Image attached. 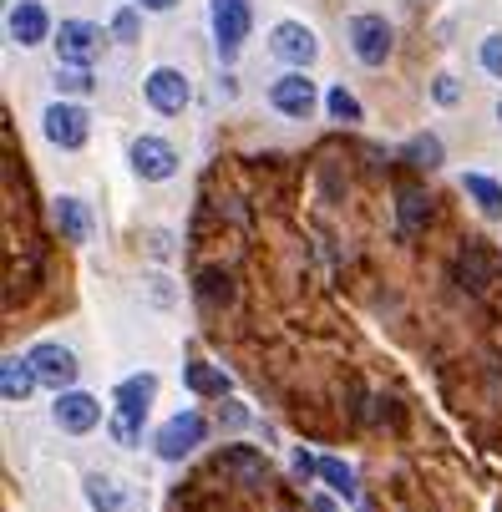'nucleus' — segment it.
<instances>
[{
	"instance_id": "9",
	"label": "nucleus",
	"mask_w": 502,
	"mask_h": 512,
	"mask_svg": "<svg viewBox=\"0 0 502 512\" xmlns=\"http://www.w3.org/2000/svg\"><path fill=\"white\" fill-rule=\"evenodd\" d=\"M51 421H56L66 436H87V431H97V426L107 421V411H102V401L87 396V391H56Z\"/></svg>"
},
{
	"instance_id": "10",
	"label": "nucleus",
	"mask_w": 502,
	"mask_h": 512,
	"mask_svg": "<svg viewBox=\"0 0 502 512\" xmlns=\"http://www.w3.org/2000/svg\"><path fill=\"white\" fill-rule=\"evenodd\" d=\"M132 173L142 183H168L178 173V153H173V142L168 137H153V132H142L132 142Z\"/></svg>"
},
{
	"instance_id": "4",
	"label": "nucleus",
	"mask_w": 502,
	"mask_h": 512,
	"mask_svg": "<svg viewBox=\"0 0 502 512\" xmlns=\"http://www.w3.org/2000/svg\"><path fill=\"white\" fill-rule=\"evenodd\" d=\"M203 442H208V416H203V411H178V416H168V421L158 426V436H153V447H158L163 462H183V457H193Z\"/></svg>"
},
{
	"instance_id": "33",
	"label": "nucleus",
	"mask_w": 502,
	"mask_h": 512,
	"mask_svg": "<svg viewBox=\"0 0 502 512\" xmlns=\"http://www.w3.org/2000/svg\"><path fill=\"white\" fill-rule=\"evenodd\" d=\"M310 512H335V502L330 497H310Z\"/></svg>"
},
{
	"instance_id": "8",
	"label": "nucleus",
	"mask_w": 502,
	"mask_h": 512,
	"mask_svg": "<svg viewBox=\"0 0 502 512\" xmlns=\"http://www.w3.org/2000/svg\"><path fill=\"white\" fill-rule=\"evenodd\" d=\"M51 46H56L61 66H92L102 56V26H92V21H61Z\"/></svg>"
},
{
	"instance_id": "27",
	"label": "nucleus",
	"mask_w": 502,
	"mask_h": 512,
	"mask_svg": "<svg viewBox=\"0 0 502 512\" xmlns=\"http://www.w3.org/2000/svg\"><path fill=\"white\" fill-rule=\"evenodd\" d=\"M198 295H203L208 305H219V300H229V274H219V269H208V274L198 279Z\"/></svg>"
},
{
	"instance_id": "31",
	"label": "nucleus",
	"mask_w": 502,
	"mask_h": 512,
	"mask_svg": "<svg viewBox=\"0 0 502 512\" xmlns=\"http://www.w3.org/2000/svg\"><path fill=\"white\" fill-rule=\"evenodd\" d=\"M219 421H229V426H244V421H249V411H244L239 401H229V411H224Z\"/></svg>"
},
{
	"instance_id": "19",
	"label": "nucleus",
	"mask_w": 502,
	"mask_h": 512,
	"mask_svg": "<svg viewBox=\"0 0 502 512\" xmlns=\"http://www.w3.org/2000/svg\"><path fill=\"white\" fill-rule=\"evenodd\" d=\"M396 218H401V234H416L432 224V198H426L421 188H401L396 193Z\"/></svg>"
},
{
	"instance_id": "20",
	"label": "nucleus",
	"mask_w": 502,
	"mask_h": 512,
	"mask_svg": "<svg viewBox=\"0 0 502 512\" xmlns=\"http://www.w3.org/2000/svg\"><path fill=\"white\" fill-rule=\"evenodd\" d=\"M462 193H467L487 218H502V183H497V178H487V173H467V178H462Z\"/></svg>"
},
{
	"instance_id": "28",
	"label": "nucleus",
	"mask_w": 502,
	"mask_h": 512,
	"mask_svg": "<svg viewBox=\"0 0 502 512\" xmlns=\"http://www.w3.org/2000/svg\"><path fill=\"white\" fill-rule=\"evenodd\" d=\"M137 26H142V21H137L132 6H122V11L112 16V36H117V41H137Z\"/></svg>"
},
{
	"instance_id": "5",
	"label": "nucleus",
	"mask_w": 502,
	"mask_h": 512,
	"mask_svg": "<svg viewBox=\"0 0 502 512\" xmlns=\"http://www.w3.org/2000/svg\"><path fill=\"white\" fill-rule=\"evenodd\" d=\"M345 41H350V51H355V61H361V66H386L391 61V46H396V31H391L386 16L361 11V16H350Z\"/></svg>"
},
{
	"instance_id": "14",
	"label": "nucleus",
	"mask_w": 502,
	"mask_h": 512,
	"mask_svg": "<svg viewBox=\"0 0 502 512\" xmlns=\"http://www.w3.org/2000/svg\"><path fill=\"white\" fill-rule=\"evenodd\" d=\"M36 386H41V376H36L31 355H6L0 360V396H6V406H26Z\"/></svg>"
},
{
	"instance_id": "25",
	"label": "nucleus",
	"mask_w": 502,
	"mask_h": 512,
	"mask_svg": "<svg viewBox=\"0 0 502 512\" xmlns=\"http://www.w3.org/2000/svg\"><path fill=\"white\" fill-rule=\"evenodd\" d=\"M325 112H330V122H366V112H361V102H355V92H345V87H330L325 92Z\"/></svg>"
},
{
	"instance_id": "22",
	"label": "nucleus",
	"mask_w": 502,
	"mask_h": 512,
	"mask_svg": "<svg viewBox=\"0 0 502 512\" xmlns=\"http://www.w3.org/2000/svg\"><path fill=\"white\" fill-rule=\"evenodd\" d=\"M411 168H442V137L437 132H416L406 142V153H401Z\"/></svg>"
},
{
	"instance_id": "6",
	"label": "nucleus",
	"mask_w": 502,
	"mask_h": 512,
	"mask_svg": "<svg viewBox=\"0 0 502 512\" xmlns=\"http://www.w3.org/2000/svg\"><path fill=\"white\" fill-rule=\"evenodd\" d=\"M142 97H148V107L158 117H183L188 102H193V87L178 66H153L148 71V82H142Z\"/></svg>"
},
{
	"instance_id": "34",
	"label": "nucleus",
	"mask_w": 502,
	"mask_h": 512,
	"mask_svg": "<svg viewBox=\"0 0 502 512\" xmlns=\"http://www.w3.org/2000/svg\"><path fill=\"white\" fill-rule=\"evenodd\" d=\"M497 122H502V97H497Z\"/></svg>"
},
{
	"instance_id": "13",
	"label": "nucleus",
	"mask_w": 502,
	"mask_h": 512,
	"mask_svg": "<svg viewBox=\"0 0 502 512\" xmlns=\"http://www.w3.org/2000/svg\"><path fill=\"white\" fill-rule=\"evenodd\" d=\"M6 31H11L16 46H41L51 36V16H46L41 0H16L11 16H6Z\"/></svg>"
},
{
	"instance_id": "18",
	"label": "nucleus",
	"mask_w": 502,
	"mask_h": 512,
	"mask_svg": "<svg viewBox=\"0 0 502 512\" xmlns=\"http://www.w3.org/2000/svg\"><path fill=\"white\" fill-rule=\"evenodd\" d=\"M87 502H92L97 512H132L127 487H122L117 477H102V472H92V477H87Z\"/></svg>"
},
{
	"instance_id": "32",
	"label": "nucleus",
	"mask_w": 502,
	"mask_h": 512,
	"mask_svg": "<svg viewBox=\"0 0 502 512\" xmlns=\"http://www.w3.org/2000/svg\"><path fill=\"white\" fill-rule=\"evenodd\" d=\"M137 6H142V11H158V16H163V11H173V6H178V0H137Z\"/></svg>"
},
{
	"instance_id": "2",
	"label": "nucleus",
	"mask_w": 502,
	"mask_h": 512,
	"mask_svg": "<svg viewBox=\"0 0 502 512\" xmlns=\"http://www.w3.org/2000/svg\"><path fill=\"white\" fill-rule=\"evenodd\" d=\"M41 132H46L51 148L77 153V148H87V137H92V112L61 97V102H51V107L41 112Z\"/></svg>"
},
{
	"instance_id": "1",
	"label": "nucleus",
	"mask_w": 502,
	"mask_h": 512,
	"mask_svg": "<svg viewBox=\"0 0 502 512\" xmlns=\"http://www.w3.org/2000/svg\"><path fill=\"white\" fill-rule=\"evenodd\" d=\"M153 401H158V376H153V371L117 381V391H112V416H107V436H112L117 447H137V442H142V421H148Z\"/></svg>"
},
{
	"instance_id": "30",
	"label": "nucleus",
	"mask_w": 502,
	"mask_h": 512,
	"mask_svg": "<svg viewBox=\"0 0 502 512\" xmlns=\"http://www.w3.org/2000/svg\"><path fill=\"white\" fill-rule=\"evenodd\" d=\"M295 477H320V457H310V452H295Z\"/></svg>"
},
{
	"instance_id": "3",
	"label": "nucleus",
	"mask_w": 502,
	"mask_h": 512,
	"mask_svg": "<svg viewBox=\"0 0 502 512\" xmlns=\"http://www.w3.org/2000/svg\"><path fill=\"white\" fill-rule=\"evenodd\" d=\"M208 21H213V46H219V56L234 61L244 51L249 31H254V0H213Z\"/></svg>"
},
{
	"instance_id": "12",
	"label": "nucleus",
	"mask_w": 502,
	"mask_h": 512,
	"mask_svg": "<svg viewBox=\"0 0 502 512\" xmlns=\"http://www.w3.org/2000/svg\"><path fill=\"white\" fill-rule=\"evenodd\" d=\"M269 51H274L279 61H290V66H310V61L320 56V41H315V31H310L305 21H279V26L269 31Z\"/></svg>"
},
{
	"instance_id": "21",
	"label": "nucleus",
	"mask_w": 502,
	"mask_h": 512,
	"mask_svg": "<svg viewBox=\"0 0 502 512\" xmlns=\"http://www.w3.org/2000/svg\"><path fill=\"white\" fill-rule=\"evenodd\" d=\"M457 274H462V284H472L477 295L492 284V259H487V249H477V244H467V254L457 259Z\"/></svg>"
},
{
	"instance_id": "23",
	"label": "nucleus",
	"mask_w": 502,
	"mask_h": 512,
	"mask_svg": "<svg viewBox=\"0 0 502 512\" xmlns=\"http://www.w3.org/2000/svg\"><path fill=\"white\" fill-rule=\"evenodd\" d=\"M56 92H61V97H92V92H97L92 66H61V61H56Z\"/></svg>"
},
{
	"instance_id": "16",
	"label": "nucleus",
	"mask_w": 502,
	"mask_h": 512,
	"mask_svg": "<svg viewBox=\"0 0 502 512\" xmlns=\"http://www.w3.org/2000/svg\"><path fill=\"white\" fill-rule=\"evenodd\" d=\"M183 386H188L193 396H213V401H224V396L234 391V381L219 371V365H208V360H188V365H183Z\"/></svg>"
},
{
	"instance_id": "11",
	"label": "nucleus",
	"mask_w": 502,
	"mask_h": 512,
	"mask_svg": "<svg viewBox=\"0 0 502 512\" xmlns=\"http://www.w3.org/2000/svg\"><path fill=\"white\" fill-rule=\"evenodd\" d=\"M31 355V365H36V376H41V386H51V391H71L77 386V355H71L66 345H56V340H41V345H31L26 350Z\"/></svg>"
},
{
	"instance_id": "7",
	"label": "nucleus",
	"mask_w": 502,
	"mask_h": 512,
	"mask_svg": "<svg viewBox=\"0 0 502 512\" xmlns=\"http://www.w3.org/2000/svg\"><path fill=\"white\" fill-rule=\"evenodd\" d=\"M269 107H274L279 117H295V122H305V117L320 107V92H315V82L305 77V66H295V71H284V77L269 82Z\"/></svg>"
},
{
	"instance_id": "15",
	"label": "nucleus",
	"mask_w": 502,
	"mask_h": 512,
	"mask_svg": "<svg viewBox=\"0 0 502 512\" xmlns=\"http://www.w3.org/2000/svg\"><path fill=\"white\" fill-rule=\"evenodd\" d=\"M51 218H56V229H61L66 244H87V239H92V213H87L82 198L61 193V198L51 203Z\"/></svg>"
},
{
	"instance_id": "17",
	"label": "nucleus",
	"mask_w": 502,
	"mask_h": 512,
	"mask_svg": "<svg viewBox=\"0 0 502 512\" xmlns=\"http://www.w3.org/2000/svg\"><path fill=\"white\" fill-rule=\"evenodd\" d=\"M219 472L239 477L244 487H264V457L254 447H224L219 452Z\"/></svg>"
},
{
	"instance_id": "24",
	"label": "nucleus",
	"mask_w": 502,
	"mask_h": 512,
	"mask_svg": "<svg viewBox=\"0 0 502 512\" xmlns=\"http://www.w3.org/2000/svg\"><path fill=\"white\" fill-rule=\"evenodd\" d=\"M320 482L335 492V497H345V502H355V472L340 462V457H320Z\"/></svg>"
},
{
	"instance_id": "29",
	"label": "nucleus",
	"mask_w": 502,
	"mask_h": 512,
	"mask_svg": "<svg viewBox=\"0 0 502 512\" xmlns=\"http://www.w3.org/2000/svg\"><path fill=\"white\" fill-rule=\"evenodd\" d=\"M432 97H437V107H457V102H462L457 77H437V82H432Z\"/></svg>"
},
{
	"instance_id": "26",
	"label": "nucleus",
	"mask_w": 502,
	"mask_h": 512,
	"mask_svg": "<svg viewBox=\"0 0 502 512\" xmlns=\"http://www.w3.org/2000/svg\"><path fill=\"white\" fill-rule=\"evenodd\" d=\"M477 61H482V71H487V77H497V82H502V31L482 36V46H477Z\"/></svg>"
}]
</instances>
